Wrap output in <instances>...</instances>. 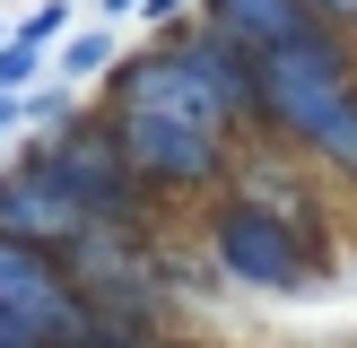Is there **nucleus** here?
<instances>
[{
  "mask_svg": "<svg viewBox=\"0 0 357 348\" xmlns=\"http://www.w3.org/2000/svg\"><path fill=\"white\" fill-rule=\"evenodd\" d=\"M305 17H340V26H357V0H296Z\"/></svg>",
  "mask_w": 357,
  "mask_h": 348,
  "instance_id": "obj_12",
  "label": "nucleus"
},
{
  "mask_svg": "<svg viewBox=\"0 0 357 348\" xmlns=\"http://www.w3.org/2000/svg\"><path fill=\"white\" fill-rule=\"evenodd\" d=\"M174 9H183V0H139V17H174Z\"/></svg>",
  "mask_w": 357,
  "mask_h": 348,
  "instance_id": "obj_14",
  "label": "nucleus"
},
{
  "mask_svg": "<svg viewBox=\"0 0 357 348\" xmlns=\"http://www.w3.org/2000/svg\"><path fill=\"white\" fill-rule=\"evenodd\" d=\"M44 157V174L79 200V218L96 226L105 209H131V166L114 157V139L105 131H79V139H52V148H35Z\"/></svg>",
  "mask_w": 357,
  "mask_h": 348,
  "instance_id": "obj_6",
  "label": "nucleus"
},
{
  "mask_svg": "<svg viewBox=\"0 0 357 348\" xmlns=\"http://www.w3.org/2000/svg\"><path fill=\"white\" fill-rule=\"evenodd\" d=\"M314 17L296 9V0H209V35H218L227 52H271V44H296Z\"/></svg>",
  "mask_w": 357,
  "mask_h": 348,
  "instance_id": "obj_8",
  "label": "nucleus"
},
{
  "mask_svg": "<svg viewBox=\"0 0 357 348\" xmlns=\"http://www.w3.org/2000/svg\"><path fill=\"white\" fill-rule=\"evenodd\" d=\"M105 139H114V157L131 174H166V183H201V174H218V131H201V122L122 113V122H105Z\"/></svg>",
  "mask_w": 357,
  "mask_h": 348,
  "instance_id": "obj_4",
  "label": "nucleus"
},
{
  "mask_svg": "<svg viewBox=\"0 0 357 348\" xmlns=\"http://www.w3.org/2000/svg\"><path fill=\"white\" fill-rule=\"evenodd\" d=\"M244 104L261 122H279L288 139H305V148H323L331 166L357 174V70H349V52L323 26H305L296 44L253 52L244 61Z\"/></svg>",
  "mask_w": 357,
  "mask_h": 348,
  "instance_id": "obj_1",
  "label": "nucleus"
},
{
  "mask_svg": "<svg viewBox=\"0 0 357 348\" xmlns=\"http://www.w3.org/2000/svg\"><path fill=\"white\" fill-rule=\"evenodd\" d=\"M105 61H114V35H96V26H87V35H70V44H61V79H96Z\"/></svg>",
  "mask_w": 357,
  "mask_h": 348,
  "instance_id": "obj_9",
  "label": "nucleus"
},
{
  "mask_svg": "<svg viewBox=\"0 0 357 348\" xmlns=\"http://www.w3.org/2000/svg\"><path fill=\"white\" fill-rule=\"evenodd\" d=\"M35 70H44V52H35V44H17V35H0V96H17Z\"/></svg>",
  "mask_w": 357,
  "mask_h": 348,
  "instance_id": "obj_10",
  "label": "nucleus"
},
{
  "mask_svg": "<svg viewBox=\"0 0 357 348\" xmlns=\"http://www.w3.org/2000/svg\"><path fill=\"white\" fill-rule=\"evenodd\" d=\"M122 113H166V122H201L218 131L227 113H244V52H227L218 35H192L183 52H139L114 79Z\"/></svg>",
  "mask_w": 357,
  "mask_h": 348,
  "instance_id": "obj_2",
  "label": "nucleus"
},
{
  "mask_svg": "<svg viewBox=\"0 0 357 348\" xmlns=\"http://www.w3.org/2000/svg\"><path fill=\"white\" fill-rule=\"evenodd\" d=\"M0 348H35V340H26V331H17V322H9V313H0Z\"/></svg>",
  "mask_w": 357,
  "mask_h": 348,
  "instance_id": "obj_13",
  "label": "nucleus"
},
{
  "mask_svg": "<svg viewBox=\"0 0 357 348\" xmlns=\"http://www.w3.org/2000/svg\"><path fill=\"white\" fill-rule=\"evenodd\" d=\"M288 218H296L288 200H244V209H227V226H218L227 270H236V278H261V287L305 278V244L288 235Z\"/></svg>",
  "mask_w": 357,
  "mask_h": 348,
  "instance_id": "obj_5",
  "label": "nucleus"
},
{
  "mask_svg": "<svg viewBox=\"0 0 357 348\" xmlns=\"http://www.w3.org/2000/svg\"><path fill=\"white\" fill-rule=\"evenodd\" d=\"M131 9H139V0H105V17H131Z\"/></svg>",
  "mask_w": 357,
  "mask_h": 348,
  "instance_id": "obj_15",
  "label": "nucleus"
},
{
  "mask_svg": "<svg viewBox=\"0 0 357 348\" xmlns=\"http://www.w3.org/2000/svg\"><path fill=\"white\" fill-rule=\"evenodd\" d=\"M0 313H9L35 348H96V313L70 287L61 253H44V244L0 235Z\"/></svg>",
  "mask_w": 357,
  "mask_h": 348,
  "instance_id": "obj_3",
  "label": "nucleus"
},
{
  "mask_svg": "<svg viewBox=\"0 0 357 348\" xmlns=\"http://www.w3.org/2000/svg\"><path fill=\"white\" fill-rule=\"evenodd\" d=\"M61 26H70V9H61V0H44V9H35L26 26H17V44H35V52H52V44H61Z\"/></svg>",
  "mask_w": 357,
  "mask_h": 348,
  "instance_id": "obj_11",
  "label": "nucleus"
},
{
  "mask_svg": "<svg viewBox=\"0 0 357 348\" xmlns=\"http://www.w3.org/2000/svg\"><path fill=\"white\" fill-rule=\"evenodd\" d=\"M79 226H87V218H79V200H70V191L44 174V157H26V166L0 183V235L44 244V253H52V244H70Z\"/></svg>",
  "mask_w": 357,
  "mask_h": 348,
  "instance_id": "obj_7",
  "label": "nucleus"
}]
</instances>
